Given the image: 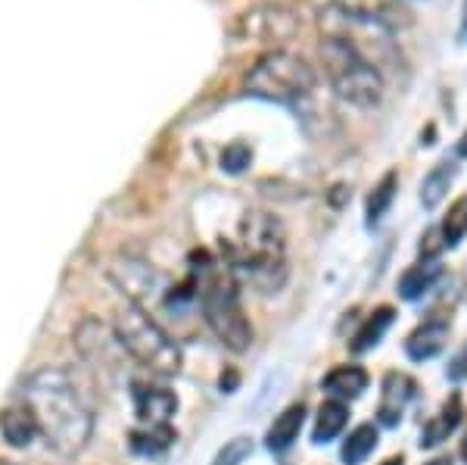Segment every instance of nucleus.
<instances>
[{"label": "nucleus", "instance_id": "obj_3", "mask_svg": "<svg viewBox=\"0 0 467 465\" xmlns=\"http://www.w3.org/2000/svg\"><path fill=\"white\" fill-rule=\"evenodd\" d=\"M318 57L324 72H327L330 88H334L340 100L358 110L380 107L383 94H387V75L374 63H368L352 44H346L343 37L334 35H321Z\"/></svg>", "mask_w": 467, "mask_h": 465}, {"label": "nucleus", "instance_id": "obj_25", "mask_svg": "<svg viewBox=\"0 0 467 465\" xmlns=\"http://www.w3.org/2000/svg\"><path fill=\"white\" fill-rule=\"evenodd\" d=\"M440 235H442V244L446 247H458L464 241V235H467V194H462V197L449 206L446 219H442V225H440Z\"/></svg>", "mask_w": 467, "mask_h": 465}, {"label": "nucleus", "instance_id": "obj_5", "mask_svg": "<svg viewBox=\"0 0 467 465\" xmlns=\"http://www.w3.org/2000/svg\"><path fill=\"white\" fill-rule=\"evenodd\" d=\"M315 85H318L315 66L306 57L284 48L262 54L246 72V94L271 103H299L312 97Z\"/></svg>", "mask_w": 467, "mask_h": 465}, {"label": "nucleus", "instance_id": "obj_30", "mask_svg": "<svg viewBox=\"0 0 467 465\" xmlns=\"http://www.w3.org/2000/svg\"><path fill=\"white\" fill-rule=\"evenodd\" d=\"M462 460L467 462V434H464V444H462Z\"/></svg>", "mask_w": 467, "mask_h": 465}, {"label": "nucleus", "instance_id": "obj_23", "mask_svg": "<svg viewBox=\"0 0 467 465\" xmlns=\"http://www.w3.org/2000/svg\"><path fill=\"white\" fill-rule=\"evenodd\" d=\"M378 447V428L374 425H358L356 431H349V438L343 440L340 460L346 465H361Z\"/></svg>", "mask_w": 467, "mask_h": 465}, {"label": "nucleus", "instance_id": "obj_22", "mask_svg": "<svg viewBox=\"0 0 467 465\" xmlns=\"http://www.w3.org/2000/svg\"><path fill=\"white\" fill-rule=\"evenodd\" d=\"M396 191H399V175H396V172H387V175L374 185V191L368 194V204H365V225H368V228H374V225L387 216V209L393 206V200H396Z\"/></svg>", "mask_w": 467, "mask_h": 465}, {"label": "nucleus", "instance_id": "obj_19", "mask_svg": "<svg viewBox=\"0 0 467 465\" xmlns=\"http://www.w3.org/2000/svg\"><path fill=\"white\" fill-rule=\"evenodd\" d=\"M440 275H442V269L436 259L418 262V266H411L409 272L399 279V294H402V300H420L436 281H440Z\"/></svg>", "mask_w": 467, "mask_h": 465}, {"label": "nucleus", "instance_id": "obj_29", "mask_svg": "<svg viewBox=\"0 0 467 465\" xmlns=\"http://www.w3.org/2000/svg\"><path fill=\"white\" fill-rule=\"evenodd\" d=\"M442 247H446V244H442L440 228H431V231H427V235H424V244H420V253H424V259H433L436 253L442 250Z\"/></svg>", "mask_w": 467, "mask_h": 465}, {"label": "nucleus", "instance_id": "obj_21", "mask_svg": "<svg viewBox=\"0 0 467 465\" xmlns=\"http://www.w3.org/2000/svg\"><path fill=\"white\" fill-rule=\"evenodd\" d=\"M346 422H349V407H346L343 400H327V403H321L318 418H315L312 440H315V444H327V440H334L337 434H343Z\"/></svg>", "mask_w": 467, "mask_h": 465}, {"label": "nucleus", "instance_id": "obj_20", "mask_svg": "<svg viewBox=\"0 0 467 465\" xmlns=\"http://www.w3.org/2000/svg\"><path fill=\"white\" fill-rule=\"evenodd\" d=\"M396 312L393 306H380V310H374L371 316L365 319V325L358 328V334L352 337V354H368V350H374L378 343L383 341V334H387V328L393 325Z\"/></svg>", "mask_w": 467, "mask_h": 465}, {"label": "nucleus", "instance_id": "obj_7", "mask_svg": "<svg viewBox=\"0 0 467 465\" xmlns=\"http://www.w3.org/2000/svg\"><path fill=\"white\" fill-rule=\"evenodd\" d=\"M109 281L116 284V291L125 297L128 306H138L153 316L160 306L169 300V284L160 275V269H153L147 259L131 257V253H119L109 259L107 266Z\"/></svg>", "mask_w": 467, "mask_h": 465}, {"label": "nucleus", "instance_id": "obj_28", "mask_svg": "<svg viewBox=\"0 0 467 465\" xmlns=\"http://www.w3.org/2000/svg\"><path fill=\"white\" fill-rule=\"evenodd\" d=\"M446 375H449V381H464L467 378V343H464L462 350H458L455 359L449 363Z\"/></svg>", "mask_w": 467, "mask_h": 465}, {"label": "nucleus", "instance_id": "obj_33", "mask_svg": "<svg viewBox=\"0 0 467 465\" xmlns=\"http://www.w3.org/2000/svg\"><path fill=\"white\" fill-rule=\"evenodd\" d=\"M431 465H451V460H436V462H431Z\"/></svg>", "mask_w": 467, "mask_h": 465}, {"label": "nucleus", "instance_id": "obj_26", "mask_svg": "<svg viewBox=\"0 0 467 465\" xmlns=\"http://www.w3.org/2000/svg\"><path fill=\"white\" fill-rule=\"evenodd\" d=\"M253 444L246 438H234L231 444H224V449H218V456L213 460V465H244L250 460Z\"/></svg>", "mask_w": 467, "mask_h": 465}, {"label": "nucleus", "instance_id": "obj_16", "mask_svg": "<svg viewBox=\"0 0 467 465\" xmlns=\"http://www.w3.org/2000/svg\"><path fill=\"white\" fill-rule=\"evenodd\" d=\"M321 387L334 400H356L368 391V372L361 365H337V369L324 375Z\"/></svg>", "mask_w": 467, "mask_h": 465}, {"label": "nucleus", "instance_id": "obj_34", "mask_svg": "<svg viewBox=\"0 0 467 465\" xmlns=\"http://www.w3.org/2000/svg\"><path fill=\"white\" fill-rule=\"evenodd\" d=\"M0 465H16V462H0Z\"/></svg>", "mask_w": 467, "mask_h": 465}, {"label": "nucleus", "instance_id": "obj_9", "mask_svg": "<svg viewBox=\"0 0 467 465\" xmlns=\"http://www.w3.org/2000/svg\"><path fill=\"white\" fill-rule=\"evenodd\" d=\"M246 41H265V44H284L299 32V22L284 6H259V10L244 16Z\"/></svg>", "mask_w": 467, "mask_h": 465}, {"label": "nucleus", "instance_id": "obj_15", "mask_svg": "<svg viewBox=\"0 0 467 465\" xmlns=\"http://www.w3.org/2000/svg\"><path fill=\"white\" fill-rule=\"evenodd\" d=\"M303 425H306V407L303 403H293V407L284 409L281 416L275 418V425L268 428L265 447L271 449V453H284V449H290L299 440Z\"/></svg>", "mask_w": 467, "mask_h": 465}, {"label": "nucleus", "instance_id": "obj_32", "mask_svg": "<svg viewBox=\"0 0 467 465\" xmlns=\"http://www.w3.org/2000/svg\"><path fill=\"white\" fill-rule=\"evenodd\" d=\"M383 465H402V456H399V460H389V462H383Z\"/></svg>", "mask_w": 467, "mask_h": 465}, {"label": "nucleus", "instance_id": "obj_17", "mask_svg": "<svg viewBox=\"0 0 467 465\" xmlns=\"http://www.w3.org/2000/svg\"><path fill=\"white\" fill-rule=\"evenodd\" d=\"M462 416H464L462 396L451 394L449 400L442 403V409L424 425V431H420V447H440L442 440H449V434L462 425Z\"/></svg>", "mask_w": 467, "mask_h": 465}, {"label": "nucleus", "instance_id": "obj_2", "mask_svg": "<svg viewBox=\"0 0 467 465\" xmlns=\"http://www.w3.org/2000/svg\"><path fill=\"white\" fill-rule=\"evenodd\" d=\"M228 250L234 266L250 275V281L265 294L284 284V275H287V269H284L287 235H284V225L277 216L246 213Z\"/></svg>", "mask_w": 467, "mask_h": 465}, {"label": "nucleus", "instance_id": "obj_1", "mask_svg": "<svg viewBox=\"0 0 467 465\" xmlns=\"http://www.w3.org/2000/svg\"><path fill=\"white\" fill-rule=\"evenodd\" d=\"M19 394L35 416L41 440L54 453L75 456L88 447L90 434H94V412H90L72 372L44 365L22 381Z\"/></svg>", "mask_w": 467, "mask_h": 465}, {"label": "nucleus", "instance_id": "obj_31", "mask_svg": "<svg viewBox=\"0 0 467 465\" xmlns=\"http://www.w3.org/2000/svg\"><path fill=\"white\" fill-rule=\"evenodd\" d=\"M462 156H467V134L462 138Z\"/></svg>", "mask_w": 467, "mask_h": 465}, {"label": "nucleus", "instance_id": "obj_14", "mask_svg": "<svg viewBox=\"0 0 467 465\" xmlns=\"http://www.w3.org/2000/svg\"><path fill=\"white\" fill-rule=\"evenodd\" d=\"M0 434H4L6 444L16 447V449L32 447L35 440L41 438V434H37L35 416L28 412L26 403H19V407H10V409L0 412Z\"/></svg>", "mask_w": 467, "mask_h": 465}, {"label": "nucleus", "instance_id": "obj_11", "mask_svg": "<svg viewBox=\"0 0 467 465\" xmlns=\"http://www.w3.org/2000/svg\"><path fill=\"white\" fill-rule=\"evenodd\" d=\"M134 412L144 425H169V418L178 412V396L165 387H150V385H134L131 391Z\"/></svg>", "mask_w": 467, "mask_h": 465}, {"label": "nucleus", "instance_id": "obj_24", "mask_svg": "<svg viewBox=\"0 0 467 465\" xmlns=\"http://www.w3.org/2000/svg\"><path fill=\"white\" fill-rule=\"evenodd\" d=\"M175 440L169 425H147V428L131 434V449L140 456H160L162 449H169V444Z\"/></svg>", "mask_w": 467, "mask_h": 465}, {"label": "nucleus", "instance_id": "obj_10", "mask_svg": "<svg viewBox=\"0 0 467 465\" xmlns=\"http://www.w3.org/2000/svg\"><path fill=\"white\" fill-rule=\"evenodd\" d=\"M414 391H418V385L409 378V375H399V372H389L387 378H383V391H380V425H387V428H393V425L402 422L405 409H409V403L414 400Z\"/></svg>", "mask_w": 467, "mask_h": 465}, {"label": "nucleus", "instance_id": "obj_13", "mask_svg": "<svg viewBox=\"0 0 467 465\" xmlns=\"http://www.w3.org/2000/svg\"><path fill=\"white\" fill-rule=\"evenodd\" d=\"M446 337H449V322L431 319L409 334L405 354H409V359H414V363H424V359H433L442 347H446Z\"/></svg>", "mask_w": 467, "mask_h": 465}, {"label": "nucleus", "instance_id": "obj_8", "mask_svg": "<svg viewBox=\"0 0 467 465\" xmlns=\"http://www.w3.org/2000/svg\"><path fill=\"white\" fill-rule=\"evenodd\" d=\"M72 347H75V354L81 356V363H85L100 381L122 378L128 354L122 350V343H119L116 328L107 325V322H100L94 316L81 319L72 332Z\"/></svg>", "mask_w": 467, "mask_h": 465}, {"label": "nucleus", "instance_id": "obj_6", "mask_svg": "<svg viewBox=\"0 0 467 465\" xmlns=\"http://www.w3.org/2000/svg\"><path fill=\"white\" fill-rule=\"evenodd\" d=\"M200 291H202L200 294L202 319L213 328V334L228 350H234V354L250 350L253 325H250V319H246L244 306H240L237 284H234L228 275H209Z\"/></svg>", "mask_w": 467, "mask_h": 465}, {"label": "nucleus", "instance_id": "obj_4", "mask_svg": "<svg viewBox=\"0 0 467 465\" xmlns=\"http://www.w3.org/2000/svg\"><path fill=\"white\" fill-rule=\"evenodd\" d=\"M116 334L119 343L140 369H147L150 375H160V378H171L181 372V347L175 343L165 328L156 322V316L138 310V306H128L116 316Z\"/></svg>", "mask_w": 467, "mask_h": 465}, {"label": "nucleus", "instance_id": "obj_18", "mask_svg": "<svg viewBox=\"0 0 467 465\" xmlns=\"http://www.w3.org/2000/svg\"><path fill=\"white\" fill-rule=\"evenodd\" d=\"M458 175V163L455 160H442L436 163V166L427 172L424 182H420V204H424V209H436L446 200L449 187L451 182H455Z\"/></svg>", "mask_w": 467, "mask_h": 465}, {"label": "nucleus", "instance_id": "obj_27", "mask_svg": "<svg viewBox=\"0 0 467 465\" xmlns=\"http://www.w3.org/2000/svg\"><path fill=\"white\" fill-rule=\"evenodd\" d=\"M250 160H253V150L250 147H246V144H231L228 150H224V156H222V169L240 172L244 166H250Z\"/></svg>", "mask_w": 467, "mask_h": 465}, {"label": "nucleus", "instance_id": "obj_12", "mask_svg": "<svg viewBox=\"0 0 467 465\" xmlns=\"http://www.w3.org/2000/svg\"><path fill=\"white\" fill-rule=\"evenodd\" d=\"M318 10H343V13H356V16H371L383 22L389 32H396V26L402 22L405 10L396 6L393 0H312Z\"/></svg>", "mask_w": 467, "mask_h": 465}]
</instances>
